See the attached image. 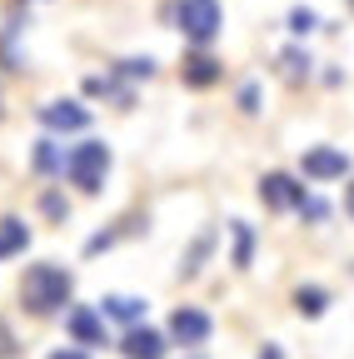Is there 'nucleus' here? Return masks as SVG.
Segmentation results:
<instances>
[{
    "mask_svg": "<svg viewBox=\"0 0 354 359\" xmlns=\"http://www.w3.org/2000/svg\"><path fill=\"white\" fill-rule=\"evenodd\" d=\"M70 294H75V275H70L65 264H55V259L30 264L25 280H20V304H25V314H35V320L60 314L70 304Z\"/></svg>",
    "mask_w": 354,
    "mask_h": 359,
    "instance_id": "obj_1",
    "label": "nucleus"
},
{
    "mask_svg": "<svg viewBox=\"0 0 354 359\" xmlns=\"http://www.w3.org/2000/svg\"><path fill=\"white\" fill-rule=\"evenodd\" d=\"M110 165H115V155H110L105 140H80V145L65 150V180L75 190H85V195H100L105 190Z\"/></svg>",
    "mask_w": 354,
    "mask_h": 359,
    "instance_id": "obj_2",
    "label": "nucleus"
},
{
    "mask_svg": "<svg viewBox=\"0 0 354 359\" xmlns=\"http://www.w3.org/2000/svg\"><path fill=\"white\" fill-rule=\"evenodd\" d=\"M175 30L195 50H210L215 35L225 30V11H219V0H175Z\"/></svg>",
    "mask_w": 354,
    "mask_h": 359,
    "instance_id": "obj_3",
    "label": "nucleus"
},
{
    "mask_svg": "<svg viewBox=\"0 0 354 359\" xmlns=\"http://www.w3.org/2000/svg\"><path fill=\"white\" fill-rule=\"evenodd\" d=\"M65 334H70V344H75V349H85V354L110 344L105 314H100L95 304H70V309H65Z\"/></svg>",
    "mask_w": 354,
    "mask_h": 359,
    "instance_id": "obj_4",
    "label": "nucleus"
},
{
    "mask_svg": "<svg viewBox=\"0 0 354 359\" xmlns=\"http://www.w3.org/2000/svg\"><path fill=\"white\" fill-rule=\"evenodd\" d=\"M165 334H170V344H180V349H195V354H200V344L215 334V320H210L200 304H180V309L170 314Z\"/></svg>",
    "mask_w": 354,
    "mask_h": 359,
    "instance_id": "obj_5",
    "label": "nucleus"
},
{
    "mask_svg": "<svg viewBox=\"0 0 354 359\" xmlns=\"http://www.w3.org/2000/svg\"><path fill=\"white\" fill-rule=\"evenodd\" d=\"M354 170V160L339 150V145H309L299 155V175L304 180H315V185H329V180H344Z\"/></svg>",
    "mask_w": 354,
    "mask_h": 359,
    "instance_id": "obj_6",
    "label": "nucleus"
},
{
    "mask_svg": "<svg viewBox=\"0 0 354 359\" xmlns=\"http://www.w3.org/2000/svg\"><path fill=\"white\" fill-rule=\"evenodd\" d=\"M304 200H309V190L299 185L294 175H285V170H270V175L259 180V205H264V210H294V215H299Z\"/></svg>",
    "mask_w": 354,
    "mask_h": 359,
    "instance_id": "obj_7",
    "label": "nucleus"
},
{
    "mask_svg": "<svg viewBox=\"0 0 354 359\" xmlns=\"http://www.w3.org/2000/svg\"><path fill=\"white\" fill-rule=\"evenodd\" d=\"M35 115H40V125H46L50 135H80V130H90V105H80V100H46Z\"/></svg>",
    "mask_w": 354,
    "mask_h": 359,
    "instance_id": "obj_8",
    "label": "nucleus"
},
{
    "mask_svg": "<svg viewBox=\"0 0 354 359\" xmlns=\"http://www.w3.org/2000/svg\"><path fill=\"white\" fill-rule=\"evenodd\" d=\"M120 354H125V359H165V354H170V334L155 330V325H135V330H125Z\"/></svg>",
    "mask_w": 354,
    "mask_h": 359,
    "instance_id": "obj_9",
    "label": "nucleus"
},
{
    "mask_svg": "<svg viewBox=\"0 0 354 359\" xmlns=\"http://www.w3.org/2000/svg\"><path fill=\"white\" fill-rule=\"evenodd\" d=\"M219 75H225V65H219L210 50H190L185 65H180V85L185 90H210V85H219Z\"/></svg>",
    "mask_w": 354,
    "mask_h": 359,
    "instance_id": "obj_10",
    "label": "nucleus"
},
{
    "mask_svg": "<svg viewBox=\"0 0 354 359\" xmlns=\"http://www.w3.org/2000/svg\"><path fill=\"white\" fill-rule=\"evenodd\" d=\"M105 320H115V325H125V330H135V325H145V299L140 294H105L100 304H95Z\"/></svg>",
    "mask_w": 354,
    "mask_h": 359,
    "instance_id": "obj_11",
    "label": "nucleus"
},
{
    "mask_svg": "<svg viewBox=\"0 0 354 359\" xmlns=\"http://www.w3.org/2000/svg\"><path fill=\"white\" fill-rule=\"evenodd\" d=\"M215 240H219V230H215V224H205V230L190 240V250L180 255V280H195L200 269H205V259L215 255Z\"/></svg>",
    "mask_w": 354,
    "mask_h": 359,
    "instance_id": "obj_12",
    "label": "nucleus"
},
{
    "mask_svg": "<svg viewBox=\"0 0 354 359\" xmlns=\"http://www.w3.org/2000/svg\"><path fill=\"white\" fill-rule=\"evenodd\" d=\"M30 250V224L20 215H0V259H15Z\"/></svg>",
    "mask_w": 354,
    "mask_h": 359,
    "instance_id": "obj_13",
    "label": "nucleus"
},
{
    "mask_svg": "<svg viewBox=\"0 0 354 359\" xmlns=\"http://www.w3.org/2000/svg\"><path fill=\"white\" fill-rule=\"evenodd\" d=\"M225 230H230V264L235 269H250L254 264V224L250 219H230Z\"/></svg>",
    "mask_w": 354,
    "mask_h": 359,
    "instance_id": "obj_14",
    "label": "nucleus"
},
{
    "mask_svg": "<svg viewBox=\"0 0 354 359\" xmlns=\"http://www.w3.org/2000/svg\"><path fill=\"white\" fill-rule=\"evenodd\" d=\"M30 170H35V175H65V150H60L55 135H40V140H35Z\"/></svg>",
    "mask_w": 354,
    "mask_h": 359,
    "instance_id": "obj_15",
    "label": "nucleus"
},
{
    "mask_svg": "<svg viewBox=\"0 0 354 359\" xmlns=\"http://www.w3.org/2000/svg\"><path fill=\"white\" fill-rule=\"evenodd\" d=\"M140 224H150L145 215H130V219H120L115 224V230H100V235H90V240H85V255H105V250H115L130 230H140Z\"/></svg>",
    "mask_w": 354,
    "mask_h": 359,
    "instance_id": "obj_16",
    "label": "nucleus"
},
{
    "mask_svg": "<svg viewBox=\"0 0 354 359\" xmlns=\"http://www.w3.org/2000/svg\"><path fill=\"white\" fill-rule=\"evenodd\" d=\"M294 309L304 314V320H320V314L329 309V290L325 285H299L294 290Z\"/></svg>",
    "mask_w": 354,
    "mask_h": 359,
    "instance_id": "obj_17",
    "label": "nucleus"
},
{
    "mask_svg": "<svg viewBox=\"0 0 354 359\" xmlns=\"http://www.w3.org/2000/svg\"><path fill=\"white\" fill-rule=\"evenodd\" d=\"M15 35H20V20L11 15L6 25H0V65H6V70H25V55H20Z\"/></svg>",
    "mask_w": 354,
    "mask_h": 359,
    "instance_id": "obj_18",
    "label": "nucleus"
},
{
    "mask_svg": "<svg viewBox=\"0 0 354 359\" xmlns=\"http://www.w3.org/2000/svg\"><path fill=\"white\" fill-rule=\"evenodd\" d=\"M309 65H315V60H309L304 45H285V50H280V70H285L290 80H304V75H309Z\"/></svg>",
    "mask_w": 354,
    "mask_h": 359,
    "instance_id": "obj_19",
    "label": "nucleus"
},
{
    "mask_svg": "<svg viewBox=\"0 0 354 359\" xmlns=\"http://www.w3.org/2000/svg\"><path fill=\"white\" fill-rule=\"evenodd\" d=\"M115 75H120V80H150V75H155V60H150V55H130V60L115 65Z\"/></svg>",
    "mask_w": 354,
    "mask_h": 359,
    "instance_id": "obj_20",
    "label": "nucleus"
},
{
    "mask_svg": "<svg viewBox=\"0 0 354 359\" xmlns=\"http://www.w3.org/2000/svg\"><path fill=\"white\" fill-rule=\"evenodd\" d=\"M40 215L55 219V224H65V219H70V200H65L60 190H46V195H40Z\"/></svg>",
    "mask_w": 354,
    "mask_h": 359,
    "instance_id": "obj_21",
    "label": "nucleus"
},
{
    "mask_svg": "<svg viewBox=\"0 0 354 359\" xmlns=\"http://www.w3.org/2000/svg\"><path fill=\"white\" fill-rule=\"evenodd\" d=\"M285 25H290V35H309V30H315V25H320V15H315V11H309V6H294V11L285 15Z\"/></svg>",
    "mask_w": 354,
    "mask_h": 359,
    "instance_id": "obj_22",
    "label": "nucleus"
},
{
    "mask_svg": "<svg viewBox=\"0 0 354 359\" xmlns=\"http://www.w3.org/2000/svg\"><path fill=\"white\" fill-rule=\"evenodd\" d=\"M235 100H240V110H245V115H259V80H245Z\"/></svg>",
    "mask_w": 354,
    "mask_h": 359,
    "instance_id": "obj_23",
    "label": "nucleus"
},
{
    "mask_svg": "<svg viewBox=\"0 0 354 359\" xmlns=\"http://www.w3.org/2000/svg\"><path fill=\"white\" fill-rule=\"evenodd\" d=\"M325 215H329V205H325L320 195H309V200H304V210H299V219H309V224H320Z\"/></svg>",
    "mask_w": 354,
    "mask_h": 359,
    "instance_id": "obj_24",
    "label": "nucleus"
},
{
    "mask_svg": "<svg viewBox=\"0 0 354 359\" xmlns=\"http://www.w3.org/2000/svg\"><path fill=\"white\" fill-rule=\"evenodd\" d=\"M15 354H20V344L11 339V330H6V325H0V359H15Z\"/></svg>",
    "mask_w": 354,
    "mask_h": 359,
    "instance_id": "obj_25",
    "label": "nucleus"
},
{
    "mask_svg": "<svg viewBox=\"0 0 354 359\" xmlns=\"http://www.w3.org/2000/svg\"><path fill=\"white\" fill-rule=\"evenodd\" d=\"M46 359H90V354H85V349H75V344H65V349H50Z\"/></svg>",
    "mask_w": 354,
    "mask_h": 359,
    "instance_id": "obj_26",
    "label": "nucleus"
},
{
    "mask_svg": "<svg viewBox=\"0 0 354 359\" xmlns=\"http://www.w3.org/2000/svg\"><path fill=\"white\" fill-rule=\"evenodd\" d=\"M344 210H349V219H354V180H349V190H344Z\"/></svg>",
    "mask_w": 354,
    "mask_h": 359,
    "instance_id": "obj_27",
    "label": "nucleus"
},
{
    "mask_svg": "<svg viewBox=\"0 0 354 359\" xmlns=\"http://www.w3.org/2000/svg\"><path fill=\"white\" fill-rule=\"evenodd\" d=\"M190 359H205V354H190Z\"/></svg>",
    "mask_w": 354,
    "mask_h": 359,
    "instance_id": "obj_28",
    "label": "nucleus"
},
{
    "mask_svg": "<svg viewBox=\"0 0 354 359\" xmlns=\"http://www.w3.org/2000/svg\"><path fill=\"white\" fill-rule=\"evenodd\" d=\"M349 6H354V0H349Z\"/></svg>",
    "mask_w": 354,
    "mask_h": 359,
    "instance_id": "obj_29",
    "label": "nucleus"
}]
</instances>
